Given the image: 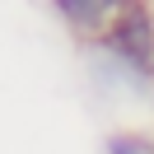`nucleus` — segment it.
<instances>
[{"instance_id": "nucleus-3", "label": "nucleus", "mask_w": 154, "mask_h": 154, "mask_svg": "<svg viewBox=\"0 0 154 154\" xmlns=\"http://www.w3.org/2000/svg\"><path fill=\"white\" fill-rule=\"evenodd\" d=\"M107 154H154V135L117 131V135H107Z\"/></svg>"}, {"instance_id": "nucleus-1", "label": "nucleus", "mask_w": 154, "mask_h": 154, "mask_svg": "<svg viewBox=\"0 0 154 154\" xmlns=\"http://www.w3.org/2000/svg\"><path fill=\"white\" fill-rule=\"evenodd\" d=\"M103 51L135 70L140 79H154V10L145 5H122L112 28L103 33Z\"/></svg>"}, {"instance_id": "nucleus-2", "label": "nucleus", "mask_w": 154, "mask_h": 154, "mask_svg": "<svg viewBox=\"0 0 154 154\" xmlns=\"http://www.w3.org/2000/svg\"><path fill=\"white\" fill-rule=\"evenodd\" d=\"M117 10L122 5H112V0H61L56 5L61 19L75 23V28H84V33H107L112 19H117Z\"/></svg>"}]
</instances>
